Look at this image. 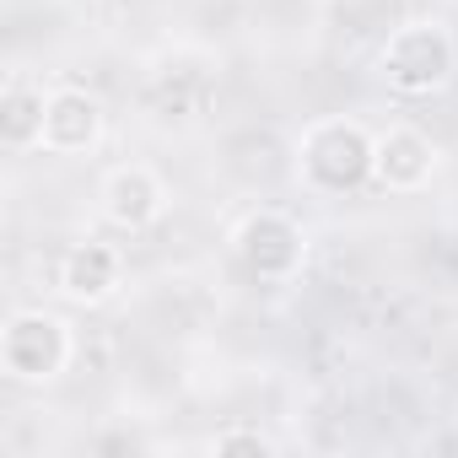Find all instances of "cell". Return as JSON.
Listing matches in <instances>:
<instances>
[{
  "mask_svg": "<svg viewBox=\"0 0 458 458\" xmlns=\"http://www.w3.org/2000/svg\"><path fill=\"white\" fill-rule=\"evenodd\" d=\"M372 157H377V135L361 119H345V114L313 119L297 135V151H292L297 183L313 189V194H351V189L372 183Z\"/></svg>",
  "mask_w": 458,
  "mask_h": 458,
  "instance_id": "cell-1",
  "label": "cell"
},
{
  "mask_svg": "<svg viewBox=\"0 0 458 458\" xmlns=\"http://www.w3.org/2000/svg\"><path fill=\"white\" fill-rule=\"evenodd\" d=\"M458 71V44L437 17L394 28L377 49V81L399 98H437Z\"/></svg>",
  "mask_w": 458,
  "mask_h": 458,
  "instance_id": "cell-2",
  "label": "cell"
},
{
  "mask_svg": "<svg viewBox=\"0 0 458 458\" xmlns=\"http://www.w3.org/2000/svg\"><path fill=\"white\" fill-rule=\"evenodd\" d=\"M76 356V335L60 313L44 308H17L6 324H0V372L22 388H44L60 383L65 367Z\"/></svg>",
  "mask_w": 458,
  "mask_h": 458,
  "instance_id": "cell-3",
  "label": "cell"
},
{
  "mask_svg": "<svg viewBox=\"0 0 458 458\" xmlns=\"http://www.w3.org/2000/svg\"><path fill=\"white\" fill-rule=\"evenodd\" d=\"M233 254L249 276L259 281H297L302 265H308V233H302V221L276 210V205H259L249 210L238 226H233Z\"/></svg>",
  "mask_w": 458,
  "mask_h": 458,
  "instance_id": "cell-4",
  "label": "cell"
},
{
  "mask_svg": "<svg viewBox=\"0 0 458 458\" xmlns=\"http://www.w3.org/2000/svg\"><path fill=\"white\" fill-rule=\"evenodd\" d=\"M98 210L108 226H119V233H146V226H157L167 216V183L157 167L146 162H124L103 178L98 189Z\"/></svg>",
  "mask_w": 458,
  "mask_h": 458,
  "instance_id": "cell-5",
  "label": "cell"
},
{
  "mask_svg": "<svg viewBox=\"0 0 458 458\" xmlns=\"http://www.w3.org/2000/svg\"><path fill=\"white\" fill-rule=\"evenodd\" d=\"M437 140L415 124H388L377 135V157H372V183H383L388 194H415L437 178Z\"/></svg>",
  "mask_w": 458,
  "mask_h": 458,
  "instance_id": "cell-6",
  "label": "cell"
},
{
  "mask_svg": "<svg viewBox=\"0 0 458 458\" xmlns=\"http://www.w3.org/2000/svg\"><path fill=\"white\" fill-rule=\"evenodd\" d=\"M124 292V254L103 238L71 243L60 259V297L76 308H103Z\"/></svg>",
  "mask_w": 458,
  "mask_h": 458,
  "instance_id": "cell-7",
  "label": "cell"
},
{
  "mask_svg": "<svg viewBox=\"0 0 458 458\" xmlns=\"http://www.w3.org/2000/svg\"><path fill=\"white\" fill-rule=\"evenodd\" d=\"M103 103L87 87H49V114H44V151L49 157H87L103 140Z\"/></svg>",
  "mask_w": 458,
  "mask_h": 458,
  "instance_id": "cell-8",
  "label": "cell"
},
{
  "mask_svg": "<svg viewBox=\"0 0 458 458\" xmlns=\"http://www.w3.org/2000/svg\"><path fill=\"white\" fill-rule=\"evenodd\" d=\"M44 114H49V92L28 76H12L6 92H0V140H6V151H38Z\"/></svg>",
  "mask_w": 458,
  "mask_h": 458,
  "instance_id": "cell-9",
  "label": "cell"
},
{
  "mask_svg": "<svg viewBox=\"0 0 458 458\" xmlns=\"http://www.w3.org/2000/svg\"><path fill=\"white\" fill-rule=\"evenodd\" d=\"M205 453L210 458H276L281 442L265 431V426H249V420H233V426H221L205 437Z\"/></svg>",
  "mask_w": 458,
  "mask_h": 458,
  "instance_id": "cell-10",
  "label": "cell"
}]
</instances>
